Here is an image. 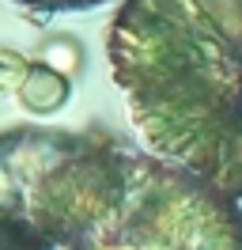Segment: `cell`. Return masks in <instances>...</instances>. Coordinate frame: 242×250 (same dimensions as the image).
I'll list each match as a JSON object with an SVG mask.
<instances>
[{
  "label": "cell",
  "mask_w": 242,
  "mask_h": 250,
  "mask_svg": "<svg viewBox=\"0 0 242 250\" xmlns=\"http://www.w3.org/2000/svg\"><path fill=\"white\" fill-rule=\"evenodd\" d=\"M0 216L27 250H242L239 201L102 129H4Z\"/></svg>",
  "instance_id": "cell-1"
},
{
  "label": "cell",
  "mask_w": 242,
  "mask_h": 250,
  "mask_svg": "<svg viewBox=\"0 0 242 250\" xmlns=\"http://www.w3.org/2000/svg\"><path fill=\"white\" fill-rule=\"evenodd\" d=\"M110 68L148 152L242 205V0H125Z\"/></svg>",
  "instance_id": "cell-2"
},
{
  "label": "cell",
  "mask_w": 242,
  "mask_h": 250,
  "mask_svg": "<svg viewBox=\"0 0 242 250\" xmlns=\"http://www.w3.org/2000/svg\"><path fill=\"white\" fill-rule=\"evenodd\" d=\"M23 8H38V12H83V8H99L106 0H12Z\"/></svg>",
  "instance_id": "cell-3"
},
{
  "label": "cell",
  "mask_w": 242,
  "mask_h": 250,
  "mask_svg": "<svg viewBox=\"0 0 242 250\" xmlns=\"http://www.w3.org/2000/svg\"><path fill=\"white\" fill-rule=\"evenodd\" d=\"M0 250H27L23 243H19V235L12 231V224L0 216Z\"/></svg>",
  "instance_id": "cell-4"
}]
</instances>
